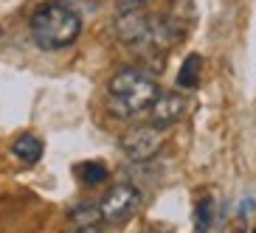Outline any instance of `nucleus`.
<instances>
[{
    "label": "nucleus",
    "instance_id": "f257e3e1",
    "mask_svg": "<svg viewBox=\"0 0 256 233\" xmlns=\"http://www.w3.org/2000/svg\"><path fill=\"white\" fill-rule=\"evenodd\" d=\"M28 28L37 48L62 51V48L74 45L76 37L82 34V17H79L76 8H70L62 0H48V3L34 8Z\"/></svg>",
    "mask_w": 256,
    "mask_h": 233
},
{
    "label": "nucleus",
    "instance_id": "f03ea898",
    "mask_svg": "<svg viewBox=\"0 0 256 233\" xmlns=\"http://www.w3.org/2000/svg\"><path fill=\"white\" fill-rule=\"evenodd\" d=\"M158 82L141 68H121L107 84V107L121 121L146 113L158 96Z\"/></svg>",
    "mask_w": 256,
    "mask_h": 233
},
{
    "label": "nucleus",
    "instance_id": "7ed1b4c3",
    "mask_svg": "<svg viewBox=\"0 0 256 233\" xmlns=\"http://www.w3.org/2000/svg\"><path fill=\"white\" fill-rule=\"evenodd\" d=\"M141 208V191L132 183H118L98 200V214L107 225H124Z\"/></svg>",
    "mask_w": 256,
    "mask_h": 233
},
{
    "label": "nucleus",
    "instance_id": "20e7f679",
    "mask_svg": "<svg viewBox=\"0 0 256 233\" xmlns=\"http://www.w3.org/2000/svg\"><path fill=\"white\" fill-rule=\"evenodd\" d=\"M164 146V132L155 129L152 124H141V127L130 129L127 135L121 138V149L132 163H144V160H152Z\"/></svg>",
    "mask_w": 256,
    "mask_h": 233
},
{
    "label": "nucleus",
    "instance_id": "39448f33",
    "mask_svg": "<svg viewBox=\"0 0 256 233\" xmlns=\"http://www.w3.org/2000/svg\"><path fill=\"white\" fill-rule=\"evenodd\" d=\"M150 124L155 129H169V127H174L178 121L186 115V98L180 96V93H158L155 96V101L150 104Z\"/></svg>",
    "mask_w": 256,
    "mask_h": 233
},
{
    "label": "nucleus",
    "instance_id": "423d86ee",
    "mask_svg": "<svg viewBox=\"0 0 256 233\" xmlns=\"http://www.w3.org/2000/svg\"><path fill=\"white\" fill-rule=\"evenodd\" d=\"M12 152H14V158H20L23 163H37V160L42 158V152H46V143L40 141L37 135H20L12 143Z\"/></svg>",
    "mask_w": 256,
    "mask_h": 233
},
{
    "label": "nucleus",
    "instance_id": "0eeeda50",
    "mask_svg": "<svg viewBox=\"0 0 256 233\" xmlns=\"http://www.w3.org/2000/svg\"><path fill=\"white\" fill-rule=\"evenodd\" d=\"M74 174L82 186H98V183L107 180V166L96 163V160H84V163L74 166Z\"/></svg>",
    "mask_w": 256,
    "mask_h": 233
},
{
    "label": "nucleus",
    "instance_id": "6e6552de",
    "mask_svg": "<svg viewBox=\"0 0 256 233\" xmlns=\"http://www.w3.org/2000/svg\"><path fill=\"white\" fill-rule=\"evenodd\" d=\"M200 73H203V56H197V53L186 56L180 73H178V87H186V90L197 87L200 84Z\"/></svg>",
    "mask_w": 256,
    "mask_h": 233
},
{
    "label": "nucleus",
    "instance_id": "1a4fd4ad",
    "mask_svg": "<svg viewBox=\"0 0 256 233\" xmlns=\"http://www.w3.org/2000/svg\"><path fill=\"white\" fill-rule=\"evenodd\" d=\"M70 222L76 228H96L102 222V214H98V203H82L79 208L70 211Z\"/></svg>",
    "mask_w": 256,
    "mask_h": 233
},
{
    "label": "nucleus",
    "instance_id": "9d476101",
    "mask_svg": "<svg viewBox=\"0 0 256 233\" xmlns=\"http://www.w3.org/2000/svg\"><path fill=\"white\" fill-rule=\"evenodd\" d=\"M211 222H214V200L206 197L194 208V233H206L211 228Z\"/></svg>",
    "mask_w": 256,
    "mask_h": 233
},
{
    "label": "nucleus",
    "instance_id": "9b49d317",
    "mask_svg": "<svg viewBox=\"0 0 256 233\" xmlns=\"http://www.w3.org/2000/svg\"><path fill=\"white\" fill-rule=\"evenodd\" d=\"M150 6V0H116V11L118 14H132V11H144Z\"/></svg>",
    "mask_w": 256,
    "mask_h": 233
},
{
    "label": "nucleus",
    "instance_id": "f8f14e48",
    "mask_svg": "<svg viewBox=\"0 0 256 233\" xmlns=\"http://www.w3.org/2000/svg\"><path fill=\"white\" fill-rule=\"evenodd\" d=\"M70 233H98V228H74Z\"/></svg>",
    "mask_w": 256,
    "mask_h": 233
}]
</instances>
